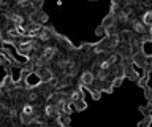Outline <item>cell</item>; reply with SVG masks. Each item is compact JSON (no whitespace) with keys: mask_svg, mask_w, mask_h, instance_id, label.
<instances>
[{"mask_svg":"<svg viewBox=\"0 0 152 127\" xmlns=\"http://www.w3.org/2000/svg\"><path fill=\"white\" fill-rule=\"evenodd\" d=\"M95 83V75L92 72H84L81 75V86L84 87H90Z\"/></svg>","mask_w":152,"mask_h":127,"instance_id":"obj_1","label":"cell"},{"mask_svg":"<svg viewBox=\"0 0 152 127\" xmlns=\"http://www.w3.org/2000/svg\"><path fill=\"white\" fill-rule=\"evenodd\" d=\"M38 92H35L33 89H28V92L26 94V100L28 102V103H35L37 100H38Z\"/></svg>","mask_w":152,"mask_h":127,"instance_id":"obj_3","label":"cell"},{"mask_svg":"<svg viewBox=\"0 0 152 127\" xmlns=\"http://www.w3.org/2000/svg\"><path fill=\"white\" fill-rule=\"evenodd\" d=\"M142 22L147 27H152V11H146L144 16H142Z\"/></svg>","mask_w":152,"mask_h":127,"instance_id":"obj_4","label":"cell"},{"mask_svg":"<svg viewBox=\"0 0 152 127\" xmlns=\"http://www.w3.org/2000/svg\"><path fill=\"white\" fill-rule=\"evenodd\" d=\"M3 5V0H0V7H2Z\"/></svg>","mask_w":152,"mask_h":127,"instance_id":"obj_7","label":"cell"},{"mask_svg":"<svg viewBox=\"0 0 152 127\" xmlns=\"http://www.w3.org/2000/svg\"><path fill=\"white\" fill-rule=\"evenodd\" d=\"M132 24H133V32H136V34H140V35H146L147 30H149V29H147V26H146L142 21L135 19Z\"/></svg>","mask_w":152,"mask_h":127,"instance_id":"obj_2","label":"cell"},{"mask_svg":"<svg viewBox=\"0 0 152 127\" xmlns=\"http://www.w3.org/2000/svg\"><path fill=\"white\" fill-rule=\"evenodd\" d=\"M56 3H57V7H62V5H64V2H62V0H57Z\"/></svg>","mask_w":152,"mask_h":127,"instance_id":"obj_5","label":"cell"},{"mask_svg":"<svg viewBox=\"0 0 152 127\" xmlns=\"http://www.w3.org/2000/svg\"><path fill=\"white\" fill-rule=\"evenodd\" d=\"M2 45H3V41H2V38H0V49H2Z\"/></svg>","mask_w":152,"mask_h":127,"instance_id":"obj_6","label":"cell"}]
</instances>
